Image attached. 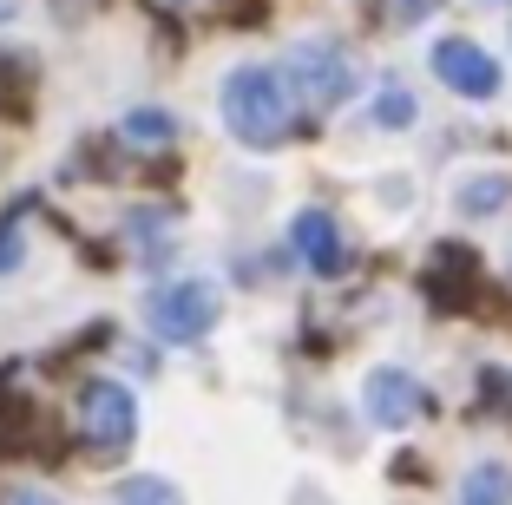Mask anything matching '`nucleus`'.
Masks as SVG:
<instances>
[{
	"mask_svg": "<svg viewBox=\"0 0 512 505\" xmlns=\"http://www.w3.org/2000/svg\"><path fill=\"white\" fill-rule=\"evenodd\" d=\"M79 433L99 453H125L138 440V394L125 381H86L79 387Z\"/></svg>",
	"mask_w": 512,
	"mask_h": 505,
	"instance_id": "nucleus-4",
	"label": "nucleus"
},
{
	"mask_svg": "<svg viewBox=\"0 0 512 505\" xmlns=\"http://www.w3.org/2000/svg\"><path fill=\"white\" fill-rule=\"evenodd\" d=\"M224 315V289L211 276H171L145 296V322L158 342H204Z\"/></svg>",
	"mask_w": 512,
	"mask_h": 505,
	"instance_id": "nucleus-2",
	"label": "nucleus"
},
{
	"mask_svg": "<svg viewBox=\"0 0 512 505\" xmlns=\"http://www.w3.org/2000/svg\"><path fill=\"white\" fill-rule=\"evenodd\" d=\"M362 407H368L375 427H407V420L427 414V387L414 381L407 368H375L362 381Z\"/></svg>",
	"mask_w": 512,
	"mask_h": 505,
	"instance_id": "nucleus-6",
	"label": "nucleus"
},
{
	"mask_svg": "<svg viewBox=\"0 0 512 505\" xmlns=\"http://www.w3.org/2000/svg\"><path fill=\"white\" fill-rule=\"evenodd\" d=\"M119 505H184V492L158 473H132V479H119Z\"/></svg>",
	"mask_w": 512,
	"mask_h": 505,
	"instance_id": "nucleus-12",
	"label": "nucleus"
},
{
	"mask_svg": "<svg viewBox=\"0 0 512 505\" xmlns=\"http://www.w3.org/2000/svg\"><path fill=\"white\" fill-rule=\"evenodd\" d=\"M368 112H375V125H381V132H407V125L421 119V105H414V92H407V86H381Z\"/></svg>",
	"mask_w": 512,
	"mask_h": 505,
	"instance_id": "nucleus-11",
	"label": "nucleus"
},
{
	"mask_svg": "<svg viewBox=\"0 0 512 505\" xmlns=\"http://www.w3.org/2000/svg\"><path fill=\"white\" fill-rule=\"evenodd\" d=\"M289 237H296L302 263L316 269V276H342L348 250H342V230H335V217H329V210H302V217L289 223Z\"/></svg>",
	"mask_w": 512,
	"mask_h": 505,
	"instance_id": "nucleus-7",
	"label": "nucleus"
},
{
	"mask_svg": "<svg viewBox=\"0 0 512 505\" xmlns=\"http://www.w3.org/2000/svg\"><path fill=\"white\" fill-rule=\"evenodd\" d=\"M506 204H512L506 171H480V178H467L460 191H453V210H460V217H499Z\"/></svg>",
	"mask_w": 512,
	"mask_h": 505,
	"instance_id": "nucleus-8",
	"label": "nucleus"
},
{
	"mask_svg": "<svg viewBox=\"0 0 512 505\" xmlns=\"http://www.w3.org/2000/svg\"><path fill=\"white\" fill-rule=\"evenodd\" d=\"M224 125L250 151L283 145L289 138V79H276L270 66H237L224 79Z\"/></svg>",
	"mask_w": 512,
	"mask_h": 505,
	"instance_id": "nucleus-1",
	"label": "nucleus"
},
{
	"mask_svg": "<svg viewBox=\"0 0 512 505\" xmlns=\"http://www.w3.org/2000/svg\"><path fill=\"white\" fill-rule=\"evenodd\" d=\"M119 138H125V145L158 151V145H171V138H178V119H171L165 105H138V112H125V119H119Z\"/></svg>",
	"mask_w": 512,
	"mask_h": 505,
	"instance_id": "nucleus-10",
	"label": "nucleus"
},
{
	"mask_svg": "<svg viewBox=\"0 0 512 505\" xmlns=\"http://www.w3.org/2000/svg\"><path fill=\"white\" fill-rule=\"evenodd\" d=\"M427 66H434V79L447 92H460V99H493V92L506 86V73H499L493 53H486L480 40H460V33H453V40H440Z\"/></svg>",
	"mask_w": 512,
	"mask_h": 505,
	"instance_id": "nucleus-5",
	"label": "nucleus"
},
{
	"mask_svg": "<svg viewBox=\"0 0 512 505\" xmlns=\"http://www.w3.org/2000/svg\"><path fill=\"white\" fill-rule=\"evenodd\" d=\"M440 7H447V0H394L388 14L401 20V27H421V20H427V14H440Z\"/></svg>",
	"mask_w": 512,
	"mask_h": 505,
	"instance_id": "nucleus-14",
	"label": "nucleus"
},
{
	"mask_svg": "<svg viewBox=\"0 0 512 505\" xmlns=\"http://www.w3.org/2000/svg\"><path fill=\"white\" fill-rule=\"evenodd\" d=\"M165 230H171V217H165V210H132V217H125V237H132V243H145V250H151L158 237H165Z\"/></svg>",
	"mask_w": 512,
	"mask_h": 505,
	"instance_id": "nucleus-13",
	"label": "nucleus"
},
{
	"mask_svg": "<svg viewBox=\"0 0 512 505\" xmlns=\"http://www.w3.org/2000/svg\"><path fill=\"white\" fill-rule=\"evenodd\" d=\"M20 263V217H0V276Z\"/></svg>",
	"mask_w": 512,
	"mask_h": 505,
	"instance_id": "nucleus-15",
	"label": "nucleus"
},
{
	"mask_svg": "<svg viewBox=\"0 0 512 505\" xmlns=\"http://www.w3.org/2000/svg\"><path fill=\"white\" fill-rule=\"evenodd\" d=\"M14 505H53L46 492H14Z\"/></svg>",
	"mask_w": 512,
	"mask_h": 505,
	"instance_id": "nucleus-16",
	"label": "nucleus"
},
{
	"mask_svg": "<svg viewBox=\"0 0 512 505\" xmlns=\"http://www.w3.org/2000/svg\"><path fill=\"white\" fill-rule=\"evenodd\" d=\"M20 14V0H0V20H14Z\"/></svg>",
	"mask_w": 512,
	"mask_h": 505,
	"instance_id": "nucleus-17",
	"label": "nucleus"
},
{
	"mask_svg": "<svg viewBox=\"0 0 512 505\" xmlns=\"http://www.w3.org/2000/svg\"><path fill=\"white\" fill-rule=\"evenodd\" d=\"M460 505H512V466L506 460H480L460 479Z\"/></svg>",
	"mask_w": 512,
	"mask_h": 505,
	"instance_id": "nucleus-9",
	"label": "nucleus"
},
{
	"mask_svg": "<svg viewBox=\"0 0 512 505\" xmlns=\"http://www.w3.org/2000/svg\"><path fill=\"white\" fill-rule=\"evenodd\" d=\"M289 92L302 99V112H335L355 92V60L335 40H296L289 46Z\"/></svg>",
	"mask_w": 512,
	"mask_h": 505,
	"instance_id": "nucleus-3",
	"label": "nucleus"
}]
</instances>
